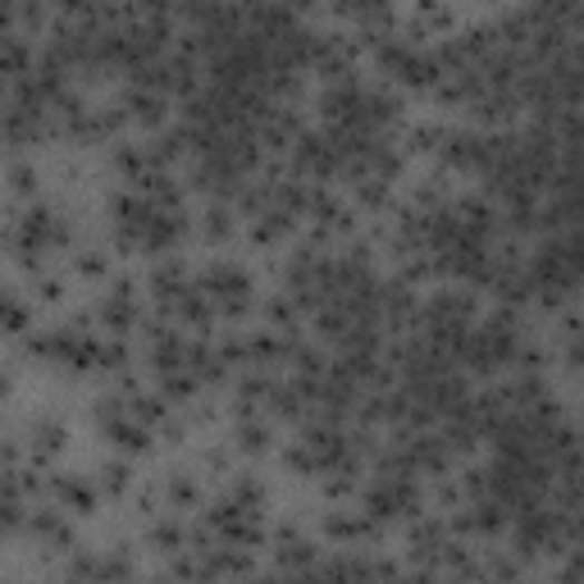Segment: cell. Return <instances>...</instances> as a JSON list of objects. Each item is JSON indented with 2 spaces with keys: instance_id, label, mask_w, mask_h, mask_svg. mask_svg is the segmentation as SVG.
I'll return each mask as SVG.
<instances>
[{
  "instance_id": "6da1fadb",
  "label": "cell",
  "mask_w": 584,
  "mask_h": 584,
  "mask_svg": "<svg viewBox=\"0 0 584 584\" xmlns=\"http://www.w3.org/2000/svg\"><path fill=\"white\" fill-rule=\"evenodd\" d=\"M56 498H60V507H65V512L82 516V512H91V507H96V484H91V479H82V475L60 479V484H56Z\"/></svg>"
}]
</instances>
